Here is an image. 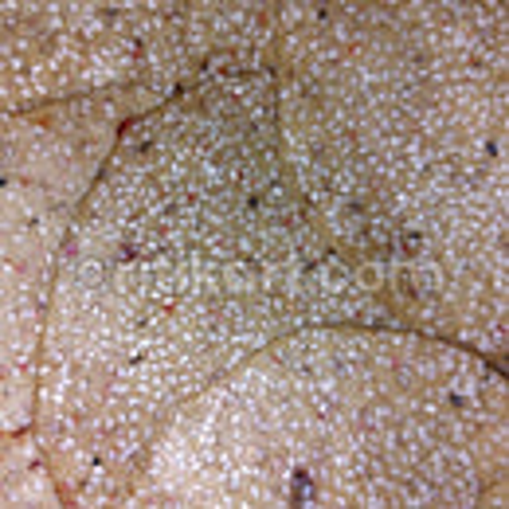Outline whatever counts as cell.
Here are the masks:
<instances>
[{"instance_id":"obj_25","label":"cell","mask_w":509,"mask_h":509,"mask_svg":"<svg viewBox=\"0 0 509 509\" xmlns=\"http://www.w3.org/2000/svg\"><path fill=\"white\" fill-rule=\"evenodd\" d=\"M0 28H4V32L24 28V0H4V4H0Z\"/></svg>"},{"instance_id":"obj_23","label":"cell","mask_w":509,"mask_h":509,"mask_svg":"<svg viewBox=\"0 0 509 509\" xmlns=\"http://www.w3.org/2000/svg\"><path fill=\"white\" fill-rule=\"evenodd\" d=\"M98 118L110 122V126H122V122L130 118V110H126V102H118L110 95H98Z\"/></svg>"},{"instance_id":"obj_4","label":"cell","mask_w":509,"mask_h":509,"mask_svg":"<svg viewBox=\"0 0 509 509\" xmlns=\"http://www.w3.org/2000/svg\"><path fill=\"white\" fill-rule=\"evenodd\" d=\"M224 294L227 298L259 294V263H251V259H232V263H224Z\"/></svg>"},{"instance_id":"obj_3","label":"cell","mask_w":509,"mask_h":509,"mask_svg":"<svg viewBox=\"0 0 509 509\" xmlns=\"http://www.w3.org/2000/svg\"><path fill=\"white\" fill-rule=\"evenodd\" d=\"M44 337L28 334V329H0V361L8 365H36Z\"/></svg>"},{"instance_id":"obj_13","label":"cell","mask_w":509,"mask_h":509,"mask_svg":"<svg viewBox=\"0 0 509 509\" xmlns=\"http://www.w3.org/2000/svg\"><path fill=\"white\" fill-rule=\"evenodd\" d=\"M200 251H204V255H212L216 263H232V259H239L232 224H227V227H212V232H208V239L200 243Z\"/></svg>"},{"instance_id":"obj_16","label":"cell","mask_w":509,"mask_h":509,"mask_svg":"<svg viewBox=\"0 0 509 509\" xmlns=\"http://www.w3.org/2000/svg\"><path fill=\"white\" fill-rule=\"evenodd\" d=\"M24 204H28V216H32V220H44L51 208H55V196H51L47 184L24 181Z\"/></svg>"},{"instance_id":"obj_14","label":"cell","mask_w":509,"mask_h":509,"mask_svg":"<svg viewBox=\"0 0 509 509\" xmlns=\"http://www.w3.org/2000/svg\"><path fill=\"white\" fill-rule=\"evenodd\" d=\"M509 349V321H490V326H482V337H478L474 352L478 357H502Z\"/></svg>"},{"instance_id":"obj_19","label":"cell","mask_w":509,"mask_h":509,"mask_svg":"<svg viewBox=\"0 0 509 509\" xmlns=\"http://www.w3.org/2000/svg\"><path fill=\"white\" fill-rule=\"evenodd\" d=\"M259 290L286 298V263H259Z\"/></svg>"},{"instance_id":"obj_11","label":"cell","mask_w":509,"mask_h":509,"mask_svg":"<svg viewBox=\"0 0 509 509\" xmlns=\"http://www.w3.org/2000/svg\"><path fill=\"white\" fill-rule=\"evenodd\" d=\"M352 283H357L361 294H384V286H388V263H377V259H361L357 271H352Z\"/></svg>"},{"instance_id":"obj_5","label":"cell","mask_w":509,"mask_h":509,"mask_svg":"<svg viewBox=\"0 0 509 509\" xmlns=\"http://www.w3.org/2000/svg\"><path fill=\"white\" fill-rule=\"evenodd\" d=\"M314 275H318V283H321V294H329V298H341V294H349V290H352V271L341 263L334 251H329L314 267Z\"/></svg>"},{"instance_id":"obj_24","label":"cell","mask_w":509,"mask_h":509,"mask_svg":"<svg viewBox=\"0 0 509 509\" xmlns=\"http://www.w3.org/2000/svg\"><path fill=\"white\" fill-rule=\"evenodd\" d=\"M232 341H235V345H243L247 352H259V349H267V345H271V337H267V334H263V329H259V326L235 329V334H232Z\"/></svg>"},{"instance_id":"obj_22","label":"cell","mask_w":509,"mask_h":509,"mask_svg":"<svg viewBox=\"0 0 509 509\" xmlns=\"http://www.w3.org/2000/svg\"><path fill=\"white\" fill-rule=\"evenodd\" d=\"M247 357H251V352H247L243 345H224V349H216V361H220V377H227V372H235V369H243L247 365Z\"/></svg>"},{"instance_id":"obj_6","label":"cell","mask_w":509,"mask_h":509,"mask_svg":"<svg viewBox=\"0 0 509 509\" xmlns=\"http://www.w3.org/2000/svg\"><path fill=\"white\" fill-rule=\"evenodd\" d=\"M294 259V232L283 224L263 227V263H290Z\"/></svg>"},{"instance_id":"obj_21","label":"cell","mask_w":509,"mask_h":509,"mask_svg":"<svg viewBox=\"0 0 509 509\" xmlns=\"http://www.w3.org/2000/svg\"><path fill=\"white\" fill-rule=\"evenodd\" d=\"M361 189V181L352 176V169L345 165V169H337V173H329V192L334 196H341V200H349L352 204V192Z\"/></svg>"},{"instance_id":"obj_2","label":"cell","mask_w":509,"mask_h":509,"mask_svg":"<svg viewBox=\"0 0 509 509\" xmlns=\"http://www.w3.org/2000/svg\"><path fill=\"white\" fill-rule=\"evenodd\" d=\"M39 235L36 224H0V259H13V263H28L39 251Z\"/></svg>"},{"instance_id":"obj_7","label":"cell","mask_w":509,"mask_h":509,"mask_svg":"<svg viewBox=\"0 0 509 509\" xmlns=\"http://www.w3.org/2000/svg\"><path fill=\"white\" fill-rule=\"evenodd\" d=\"M411 275H415V290L428 298H439L446 286V271L439 267V259H411Z\"/></svg>"},{"instance_id":"obj_10","label":"cell","mask_w":509,"mask_h":509,"mask_svg":"<svg viewBox=\"0 0 509 509\" xmlns=\"http://www.w3.org/2000/svg\"><path fill=\"white\" fill-rule=\"evenodd\" d=\"M165 106H169V98H161L157 90L149 87V82H138V87H130V98H126L130 118H153V114H161Z\"/></svg>"},{"instance_id":"obj_12","label":"cell","mask_w":509,"mask_h":509,"mask_svg":"<svg viewBox=\"0 0 509 509\" xmlns=\"http://www.w3.org/2000/svg\"><path fill=\"white\" fill-rule=\"evenodd\" d=\"M110 271H114V263L110 259H102V255H82L79 259V286H95V290H110Z\"/></svg>"},{"instance_id":"obj_1","label":"cell","mask_w":509,"mask_h":509,"mask_svg":"<svg viewBox=\"0 0 509 509\" xmlns=\"http://www.w3.org/2000/svg\"><path fill=\"white\" fill-rule=\"evenodd\" d=\"M44 446L36 439V428L32 431H20V435H4V454H0V471L4 474H16V471H28V466L44 462Z\"/></svg>"},{"instance_id":"obj_15","label":"cell","mask_w":509,"mask_h":509,"mask_svg":"<svg viewBox=\"0 0 509 509\" xmlns=\"http://www.w3.org/2000/svg\"><path fill=\"white\" fill-rule=\"evenodd\" d=\"M232 454H235V466L247 474L263 471L267 466V443L263 439H243V443H232Z\"/></svg>"},{"instance_id":"obj_26","label":"cell","mask_w":509,"mask_h":509,"mask_svg":"<svg viewBox=\"0 0 509 509\" xmlns=\"http://www.w3.org/2000/svg\"><path fill=\"white\" fill-rule=\"evenodd\" d=\"M133 396V380L130 377H106V400H130Z\"/></svg>"},{"instance_id":"obj_18","label":"cell","mask_w":509,"mask_h":509,"mask_svg":"<svg viewBox=\"0 0 509 509\" xmlns=\"http://www.w3.org/2000/svg\"><path fill=\"white\" fill-rule=\"evenodd\" d=\"M275 24H278V32H302L306 28V8H302V0H286V4H275Z\"/></svg>"},{"instance_id":"obj_17","label":"cell","mask_w":509,"mask_h":509,"mask_svg":"<svg viewBox=\"0 0 509 509\" xmlns=\"http://www.w3.org/2000/svg\"><path fill=\"white\" fill-rule=\"evenodd\" d=\"M415 474H423L431 486H443L446 478H451V466H446V459H443V451H439V446H431V451L423 454L420 462H415Z\"/></svg>"},{"instance_id":"obj_8","label":"cell","mask_w":509,"mask_h":509,"mask_svg":"<svg viewBox=\"0 0 509 509\" xmlns=\"http://www.w3.org/2000/svg\"><path fill=\"white\" fill-rule=\"evenodd\" d=\"M110 290H114V294H122V298H145L138 259H122V263H114V271H110Z\"/></svg>"},{"instance_id":"obj_20","label":"cell","mask_w":509,"mask_h":509,"mask_svg":"<svg viewBox=\"0 0 509 509\" xmlns=\"http://www.w3.org/2000/svg\"><path fill=\"white\" fill-rule=\"evenodd\" d=\"M478 505H486V509H502V505H509V478L486 482V486H482V494H478Z\"/></svg>"},{"instance_id":"obj_9","label":"cell","mask_w":509,"mask_h":509,"mask_svg":"<svg viewBox=\"0 0 509 509\" xmlns=\"http://www.w3.org/2000/svg\"><path fill=\"white\" fill-rule=\"evenodd\" d=\"M114 212H118V192H114V184L110 181H95L90 196L82 200V216H90V220H110Z\"/></svg>"}]
</instances>
